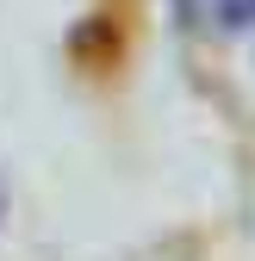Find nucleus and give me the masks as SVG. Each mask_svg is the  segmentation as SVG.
Returning <instances> with one entry per match:
<instances>
[{
    "label": "nucleus",
    "mask_w": 255,
    "mask_h": 261,
    "mask_svg": "<svg viewBox=\"0 0 255 261\" xmlns=\"http://www.w3.org/2000/svg\"><path fill=\"white\" fill-rule=\"evenodd\" d=\"M181 13L206 31H243L255 25V0H181Z\"/></svg>",
    "instance_id": "nucleus-1"
}]
</instances>
